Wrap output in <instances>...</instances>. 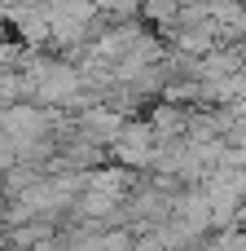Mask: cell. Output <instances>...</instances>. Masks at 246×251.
I'll use <instances>...</instances> for the list:
<instances>
[{"label": "cell", "mask_w": 246, "mask_h": 251, "mask_svg": "<svg viewBox=\"0 0 246 251\" xmlns=\"http://www.w3.org/2000/svg\"><path fill=\"white\" fill-rule=\"evenodd\" d=\"M145 119H150V128H154V137L158 141H172V137H185V128H189V106H176V101H154L150 110H145Z\"/></svg>", "instance_id": "cell-1"}, {"label": "cell", "mask_w": 246, "mask_h": 251, "mask_svg": "<svg viewBox=\"0 0 246 251\" xmlns=\"http://www.w3.org/2000/svg\"><path fill=\"white\" fill-rule=\"evenodd\" d=\"M92 9L106 13V18H114V22H123V18H141V0H92Z\"/></svg>", "instance_id": "cell-2"}, {"label": "cell", "mask_w": 246, "mask_h": 251, "mask_svg": "<svg viewBox=\"0 0 246 251\" xmlns=\"http://www.w3.org/2000/svg\"><path fill=\"white\" fill-rule=\"evenodd\" d=\"M229 88H233V101H246V66L229 79Z\"/></svg>", "instance_id": "cell-3"}, {"label": "cell", "mask_w": 246, "mask_h": 251, "mask_svg": "<svg viewBox=\"0 0 246 251\" xmlns=\"http://www.w3.org/2000/svg\"><path fill=\"white\" fill-rule=\"evenodd\" d=\"M4 216H9V194L0 190V225H4Z\"/></svg>", "instance_id": "cell-4"}, {"label": "cell", "mask_w": 246, "mask_h": 251, "mask_svg": "<svg viewBox=\"0 0 246 251\" xmlns=\"http://www.w3.org/2000/svg\"><path fill=\"white\" fill-rule=\"evenodd\" d=\"M238 247L246 251V225H242V229H238Z\"/></svg>", "instance_id": "cell-5"}, {"label": "cell", "mask_w": 246, "mask_h": 251, "mask_svg": "<svg viewBox=\"0 0 246 251\" xmlns=\"http://www.w3.org/2000/svg\"><path fill=\"white\" fill-rule=\"evenodd\" d=\"M238 4H242V9H246V0H238Z\"/></svg>", "instance_id": "cell-6"}]
</instances>
